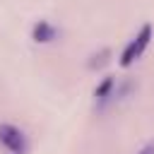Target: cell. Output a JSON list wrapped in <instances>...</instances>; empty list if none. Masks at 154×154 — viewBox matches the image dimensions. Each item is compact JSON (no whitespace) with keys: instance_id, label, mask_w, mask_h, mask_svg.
<instances>
[{"instance_id":"cell-1","label":"cell","mask_w":154,"mask_h":154,"mask_svg":"<svg viewBox=\"0 0 154 154\" xmlns=\"http://www.w3.org/2000/svg\"><path fill=\"white\" fill-rule=\"evenodd\" d=\"M149 38H152V24H144L142 29H140V34L128 43V48L123 51V55H120V65L123 67H130L142 53H144V48L149 46Z\"/></svg>"},{"instance_id":"cell-2","label":"cell","mask_w":154,"mask_h":154,"mask_svg":"<svg viewBox=\"0 0 154 154\" xmlns=\"http://www.w3.org/2000/svg\"><path fill=\"white\" fill-rule=\"evenodd\" d=\"M0 142H2L12 154H24V149H26L24 135H22L14 125H7V123L0 125Z\"/></svg>"},{"instance_id":"cell-3","label":"cell","mask_w":154,"mask_h":154,"mask_svg":"<svg viewBox=\"0 0 154 154\" xmlns=\"http://www.w3.org/2000/svg\"><path fill=\"white\" fill-rule=\"evenodd\" d=\"M53 38H55V29H53L48 22H38V24L34 26V41L48 43V41H53Z\"/></svg>"},{"instance_id":"cell-4","label":"cell","mask_w":154,"mask_h":154,"mask_svg":"<svg viewBox=\"0 0 154 154\" xmlns=\"http://www.w3.org/2000/svg\"><path fill=\"white\" fill-rule=\"evenodd\" d=\"M111 87H113V79H111V77H106V79L96 87V96H99V99H106V94L111 91Z\"/></svg>"},{"instance_id":"cell-5","label":"cell","mask_w":154,"mask_h":154,"mask_svg":"<svg viewBox=\"0 0 154 154\" xmlns=\"http://www.w3.org/2000/svg\"><path fill=\"white\" fill-rule=\"evenodd\" d=\"M142 154H154V147H144V149H142Z\"/></svg>"}]
</instances>
